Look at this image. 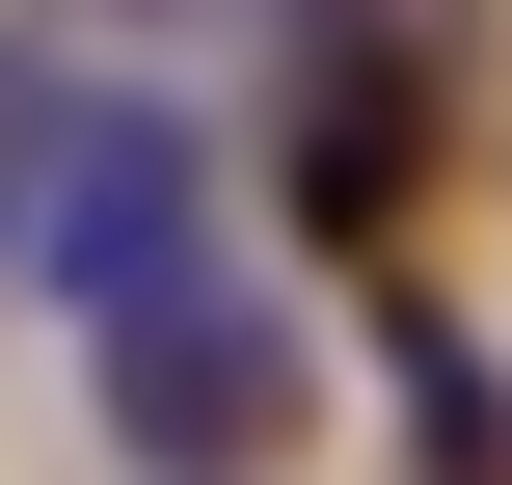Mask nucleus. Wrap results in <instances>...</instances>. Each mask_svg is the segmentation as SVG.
<instances>
[{"label":"nucleus","instance_id":"obj_2","mask_svg":"<svg viewBox=\"0 0 512 485\" xmlns=\"http://www.w3.org/2000/svg\"><path fill=\"white\" fill-rule=\"evenodd\" d=\"M27 189H54V135H27V54H0V243H27Z\"/></svg>","mask_w":512,"mask_h":485},{"label":"nucleus","instance_id":"obj_1","mask_svg":"<svg viewBox=\"0 0 512 485\" xmlns=\"http://www.w3.org/2000/svg\"><path fill=\"white\" fill-rule=\"evenodd\" d=\"M27 243H54V324H81V405H108L162 485H270L297 459V297L216 243L189 108L108 81V108L54 135V189H27Z\"/></svg>","mask_w":512,"mask_h":485}]
</instances>
